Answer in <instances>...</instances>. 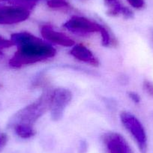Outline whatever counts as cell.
Wrapping results in <instances>:
<instances>
[{"instance_id":"6da1fadb","label":"cell","mask_w":153,"mask_h":153,"mask_svg":"<svg viewBox=\"0 0 153 153\" xmlns=\"http://www.w3.org/2000/svg\"><path fill=\"white\" fill-rule=\"evenodd\" d=\"M17 50L9 62L11 67L19 68L25 65L46 61L56 54L52 45L27 32H17L11 36Z\"/></svg>"},{"instance_id":"7a4b0ae2","label":"cell","mask_w":153,"mask_h":153,"mask_svg":"<svg viewBox=\"0 0 153 153\" xmlns=\"http://www.w3.org/2000/svg\"><path fill=\"white\" fill-rule=\"evenodd\" d=\"M51 90L44 92L38 99L17 112L11 120L10 126L24 124L34 126L47 111L49 110Z\"/></svg>"},{"instance_id":"3957f363","label":"cell","mask_w":153,"mask_h":153,"mask_svg":"<svg viewBox=\"0 0 153 153\" xmlns=\"http://www.w3.org/2000/svg\"><path fill=\"white\" fill-rule=\"evenodd\" d=\"M120 120L127 131L131 135L141 153H146L148 138L146 131L141 122L130 112L124 111L120 114Z\"/></svg>"},{"instance_id":"277c9868","label":"cell","mask_w":153,"mask_h":153,"mask_svg":"<svg viewBox=\"0 0 153 153\" xmlns=\"http://www.w3.org/2000/svg\"><path fill=\"white\" fill-rule=\"evenodd\" d=\"M63 26L69 32L75 35L89 36L95 33L100 34L103 25L86 17L76 15L73 16L67 20Z\"/></svg>"},{"instance_id":"5b68a950","label":"cell","mask_w":153,"mask_h":153,"mask_svg":"<svg viewBox=\"0 0 153 153\" xmlns=\"http://www.w3.org/2000/svg\"><path fill=\"white\" fill-rule=\"evenodd\" d=\"M71 100L72 93L69 89L56 88L51 90L49 107L51 118L55 121L61 120Z\"/></svg>"},{"instance_id":"8992f818","label":"cell","mask_w":153,"mask_h":153,"mask_svg":"<svg viewBox=\"0 0 153 153\" xmlns=\"http://www.w3.org/2000/svg\"><path fill=\"white\" fill-rule=\"evenodd\" d=\"M30 10L17 5H0V24L13 25L26 21Z\"/></svg>"},{"instance_id":"52a82bcc","label":"cell","mask_w":153,"mask_h":153,"mask_svg":"<svg viewBox=\"0 0 153 153\" xmlns=\"http://www.w3.org/2000/svg\"><path fill=\"white\" fill-rule=\"evenodd\" d=\"M102 140L108 153H132L128 143L117 132H107L102 136Z\"/></svg>"},{"instance_id":"ba28073f","label":"cell","mask_w":153,"mask_h":153,"mask_svg":"<svg viewBox=\"0 0 153 153\" xmlns=\"http://www.w3.org/2000/svg\"><path fill=\"white\" fill-rule=\"evenodd\" d=\"M40 32L45 41L50 44H54L65 48H72L75 45L74 41L71 37L64 32L57 31L50 25L42 26Z\"/></svg>"},{"instance_id":"9c48e42d","label":"cell","mask_w":153,"mask_h":153,"mask_svg":"<svg viewBox=\"0 0 153 153\" xmlns=\"http://www.w3.org/2000/svg\"><path fill=\"white\" fill-rule=\"evenodd\" d=\"M70 54L76 60L92 66L99 65V60L95 54L85 45L75 44L70 51Z\"/></svg>"},{"instance_id":"30bf717a","label":"cell","mask_w":153,"mask_h":153,"mask_svg":"<svg viewBox=\"0 0 153 153\" xmlns=\"http://www.w3.org/2000/svg\"><path fill=\"white\" fill-rule=\"evenodd\" d=\"M104 4L107 8V14L111 17H117L122 15L125 18L130 19L134 16L131 10L122 5L120 0H104Z\"/></svg>"},{"instance_id":"8fae6325","label":"cell","mask_w":153,"mask_h":153,"mask_svg":"<svg viewBox=\"0 0 153 153\" xmlns=\"http://www.w3.org/2000/svg\"><path fill=\"white\" fill-rule=\"evenodd\" d=\"M14 130V133L23 139H29L35 135V129L34 126L24 124H14L10 126Z\"/></svg>"},{"instance_id":"7c38bea8","label":"cell","mask_w":153,"mask_h":153,"mask_svg":"<svg viewBox=\"0 0 153 153\" xmlns=\"http://www.w3.org/2000/svg\"><path fill=\"white\" fill-rule=\"evenodd\" d=\"M100 35L101 37V43L104 47H110L116 45L117 41L115 40L114 37L112 35L110 31L103 25L102 29H101Z\"/></svg>"},{"instance_id":"4fadbf2b","label":"cell","mask_w":153,"mask_h":153,"mask_svg":"<svg viewBox=\"0 0 153 153\" xmlns=\"http://www.w3.org/2000/svg\"><path fill=\"white\" fill-rule=\"evenodd\" d=\"M48 5L52 8H67L70 6L67 0H48Z\"/></svg>"},{"instance_id":"5bb4252c","label":"cell","mask_w":153,"mask_h":153,"mask_svg":"<svg viewBox=\"0 0 153 153\" xmlns=\"http://www.w3.org/2000/svg\"><path fill=\"white\" fill-rule=\"evenodd\" d=\"M39 1L42 0H14V2L15 5L23 6L28 9H32Z\"/></svg>"},{"instance_id":"9a60e30c","label":"cell","mask_w":153,"mask_h":153,"mask_svg":"<svg viewBox=\"0 0 153 153\" xmlns=\"http://www.w3.org/2000/svg\"><path fill=\"white\" fill-rule=\"evenodd\" d=\"M14 46L13 42H11V39H6V38H4L3 37L0 36V54L2 53V51L4 49H6V48H9L11 47Z\"/></svg>"},{"instance_id":"2e32d148","label":"cell","mask_w":153,"mask_h":153,"mask_svg":"<svg viewBox=\"0 0 153 153\" xmlns=\"http://www.w3.org/2000/svg\"><path fill=\"white\" fill-rule=\"evenodd\" d=\"M144 91L150 96L153 97V83L149 80H145L143 83Z\"/></svg>"},{"instance_id":"e0dca14e","label":"cell","mask_w":153,"mask_h":153,"mask_svg":"<svg viewBox=\"0 0 153 153\" xmlns=\"http://www.w3.org/2000/svg\"><path fill=\"white\" fill-rule=\"evenodd\" d=\"M127 1L133 8L136 9H141L145 5L144 0H127Z\"/></svg>"},{"instance_id":"ac0fdd59","label":"cell","mask_w":153,"mask_h":153,"mask_svg":"<svg viewBox=\"0 0 153 153\" xmlns=\"http://www.w3.org/2000/svg\"><path fill=\"white\" fill-rule=\"evenodd\" d=\"M8 136L4 132L0 131V152L3 150L8 143Z\"/></svg>"},{"instance_id":"d6986e66","label":"cell","mask_w":153,"mask_h":153,"mask_svg":"<svg viewBox=\"0 0 153 153\" xmlns=\"http://www.w3.org/2000/svg\"><path fill=\"white\" fill-rule=\"evenodd\" d=\"M128 96L129 98L131 99V101L133 102L136 103V104H138V103L140 102V95H138L137 93L134 92H131L128 93Z\"/></svg>"}]
</instances>
